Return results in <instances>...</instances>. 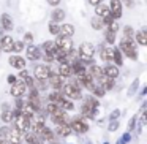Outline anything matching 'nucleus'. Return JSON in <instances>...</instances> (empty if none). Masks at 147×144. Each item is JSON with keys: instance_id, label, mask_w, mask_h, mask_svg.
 Listing matches in <instances>:
<instances>
[{"instance_id": "nucleus-37", "label": "nucleus", "mask_w": 147, "mask_h": 144, "mask_svg": "<svg viewBox=\"0 0 147 144\" xmlns=\"http://www.w3.org/2000/svg\"><path fill=\"white\" fill-rule=\"evenodd\" d=\"M48 3L52 5V7H57V5L60 3V0H48Z\"/></svg>"}, {"instance_id": "nucleus-45", "label": "nucleus", "mask_w": 147, "mask_h": 144, "mask_svg": "<svg viewBox=\"0 0 147 144\" xmlns=\"http://www.w3.org/2000/svg\"><path fill=\"white\" fill-rule=\"evenodd\" d=\"M38 144H40V143H38Z\"/></svg>"}, {"instance_id": "nucleus-24", "label": "nucleus", "mask_w": 147, "mask_h": 144, "mask_svg": "<svg viewBox=\"0 0 147 144\" xmlns=\"http://www.w3.org/2000/svg\"><path fill=\"white\" fill-rule=\"evenodd\" d=\"M43 49H45L46 54H55V49H57V46H55L54 41H46L45 45H43Z\"/></svg>"}, {"instance_id": "nucleus-27", "label": "nucleus", "mask_w": 147, "mask_h": 144, "mask_svg": "<svg viewBox=\"0 0 147 144\" xmlns=\"http://www.w3.org/2000/svg\"><path fill=\"white\" fill-rule=\"evenodd\" d=\"M136 40H138V43L139 45H142V46H146L147 45V33H146V30H139V32H136Z\"/></svg>"}, {"instance_id": "nucleus-6", "label": "nucleus", "mask_w": 147, "mask_h": 144, "mask_svg": "<svg viewBox=\"0 0 147 144\" xmlns=\"http://www.w3.org/2000/svg\"><path fill=\"white\" fill-rule=\"evenodd\" d=\"M16 128L21 131V133H26V131L30 130V117L27 116H18L16 117Z\"/></svg>"}, {"instance_id": "nucleus-20", "label": "nucleus", "mask_w": 147, "mask_h": 144, "mask_svg": "<svg viewBox=\"0 0 147 144\" xmlns=\"http://www.w3.org/2000/svg\"><path fill=\"white\" fill-rule=\"evenodd\" d=\"M57 133L60 136H68L71 133V128H70V124L67 122H62V124H57Z\"/></svg>"}, {"instance_id": "nucleus-19", "label": "nucleus", "mask_w": 147, "mask_h": 144, "mask_svg": "<svg viewBox=\"0 0 147 144\" xmlns=\"http://www.w3.org/2000/svg\"><path fill=\"white\" fill-rule=\"evenodd\" d=\"M59 35H62V37H73L74 35V27L71 26V24H63V26H60Z\"/></svg>"}, {"instance_id": "nucleus-8", "label": "nucleus", "mask_w": 147, "mask_h": 144, "mask_svg": "<svg viewBox=\"0 0 147 144\" xmlns=\"http://www.w3.org/2000/svg\"><path fill=\"white\" fill-rule=\"evenodd\" d=\"M70 128H71V131H76V133H86L89 130V125L82 119H76V120H73L70 124Z\"/></svg>"}, {"instance_id": "nucleus-31", "label": "nucleus", "mask_w": 147, "mask_h": 144, "mask_svg": "<svg viewBox=\"0 0 147 144\" xmlns=\"http://www.w3.org/2000/svg\"><path fill=\"white\" fill-rule=\"evenodd\" d=\"M59 106L55 105V103H52V101H49L48 105H46V112H48V114H54L55 111H59Z\"/></svg>"}, {"instance_id": "nucleus-15", "label": "nucleus", "mask_w": 147, "mask_h": 144, "mask_svg": "<svg viewBox=\"0 0 147 144\" xmlns=\"http://www.w3.org/2000/svg\"><path fill=\"white\" fill-rule=\"evenodd\" d=\"M103 74H105V76H108V78H111V79H115V78L119 76V68H117V65L108 64L105 68H103Z\"/></svg>"}, {"instance_id": "nucleus-16", "label": "nucleus", "mask_w": 147, "mask_h": 144, "mask_svg": "<svg viewBox=\"0 0 147 144\" xmlns=\"http://www.w3.org/2000/svg\"><path fill=\"white\" fill-rule=\"evenodd\" d=\"M112 51H114V49L109 48V46H103V48H101V52H100V57H101V60L106 62V64H111V62H112Z\"/></svg>"}, {"instance_id": "nucleus-9", "label": "nucleus", "mask_w": 147, "mask_h": 144, "mask_svg": "<svg viewBox=\"0 0 147 144\" xmlns=\"http://www.w3.org/2000/svg\"><path fill=\"white\" fill-rule=\"evenodd\" d=\"M51 74V68L48 65H36L35 67V78L36 79H48Z\"/></svg>"}, {"instance_id": "nucleus-13", "label": "nucleus", "mask_w": 147, "mask_h": 144, "mask_svg": "<svg viewBox=\"0 0 147 144\" xmlns=\"http://www.w3.org/2000/svg\"><path fill=\"white\" fill-rule=\"evenodd\" d=\"M10 65L16 70H24L26 68V59L21 55H11L10 57Z\"/></svg>"}, {"instance_id": "nucleus-17", "label": "nucleus", "mask_w": 147, "mask_h": 144, "mask_svg": "<svg viewBox=\"0 0 147 144\" xmlns=\"http://www.w3.org/2000/svg\"><path fill=\"white\" fill-rule=\"evenodd\" d=\"M0 24H2V29L5 30H11L14 29V24H13V19H11L10 14H2V18H0Z\"/></svg>"}, {"instance_id": "nucleus-4", "label": "nucleus", "mask_w": 147, "mask_h": 144, "mask_svg": "<svg viewBox=\"0 0 147 144\" xmlns=\"http://www.w3.org/2000/svg\"><path fill=\"white\" fill-rule=\"evenodd\" d=\"M120 51L125 52L130 59H136V48H134V41H133V40H128V38L122 40Z\"/></svg>"}, {"instance_id": "nucleus-12", "label": "nucleus", "mask_w": 147, "mask_h": 144, "mask_svg": "<svg viewBox=\"0 0 147 144\" xmlns=\"http://www.w3.org/2000/svg\"><path fill=\"white\" fill-rule=\"evenodd\" d=\"M109 13H111L112 18H120L122 16V2H119V0H112L111 5H109Z\"/></svg>"}, {"instance_id": "nucleus-1", "label": "nucleus", "mask_w": 147, "mask_h": 144, "mask_svg": "<svg viewBox=\"0 0 147 144\" xmlns=\"http://www.w3.org/2000/svg\"><path fill=\"white\" fill-rule=\"evenodd\" d=\"M93 55H95V46L89 41L81 43L79 49H78V57L82 62H87V64H89V62H92Z\"/></svg>"}, {"instance_id": "nucleus-21", "label": "nucleus", "mask_w": 147, "mask_h": 144, "mask_svg": "<svg viewBox=\"0 0 147 144\" xmlns=\"http://www.w3.org/2000/svg\"><path fill=\"white\" fill-rule=\"evenodd\" d=\"M89 74H90V76H92L95 81H98L100 78L103 76V68H101V67H98V65H92V67H90Z\"/></svg>"}, {"instance_id": "nucleus-7", "label": "nucleus", "mask_w": 147, "mask_h": 144, "mask_svg": "<svg viewBox=\"0 0 147 144\" xmlns=\"http://www.w3.org/2000/svg\"><path fill=\"white\" fill-rule=\"evenodd\" d=\"M26 89H27V86L24 84V81H16V82H13V86H11L10 93L13 97H16V98H19V97H22L24 93H26Z\"/></svg>"}, {"instance_id": "nucleus-40", "label": "nucleus", "mask_w": 147, "mask_h": 144, "mask_svg": "<svg viewBox=\"0 0 147 144\" xmlns=\"http://www.w3.org/2000/svg\"><path fill=\"white\" fill-rule=\"evenodd\" d=\"M119 114H120V111H119V109H115V111L111 114V119H117V117H119Z\"/></svg>"}, {"instance_id": "nucleus-10", "label": "nucleus", "mask_w": 147, "mask_h": 144, "mask_svg": "<svg viewBox=\"0 0 147 144\" xmlns=\"http://www.w3.org/2000/svg\"><path fill=\"white\" fill-rule=\"evenodd\" d=\"M13 45H14V40L10 35L2 37V40H0V49L3 52H11L13 51Z\"/></svg>"}, {"instance_id": "nucleus-25", "label": "nucleus", "mask_w": 147, "mask_h": 144, "mask_svg": "<svg viewBox=\"0 0 147 144\" xmlns=\"http://www.w3.org/2000/svg\"><path fill=\"white\" fill-rule=\"evenodd\" d=\"M112 60L115 62V65H123V57H122V52H120V49H114L112 51Z\"/></svg>"}, {"instance_id": "nucleus-14", "label": "nucleus", "mask_w": 147, "mask_h": 144, "mask_svg": "<svg viewBox=\"0 0 147 144\" xmlns=\"http://www.w3.org/2000/svg\"><path fill=\"white\" fill-rule=\"evenodd\" d=\"M40 57H41L40 48L35 45H30L29 48H27V59H29V60H38Z\"/></svg>"}, {"instance_id": "nucleus-30", "label": "nucleus", "mask_w": 147, "mask_h": 144, "mask_svg": "<svg viewBox=\"0 0 147 144\" xmlns=\"http://www.w3.org/2000/svg\"><path fill=\"white\" fill-rule=\"evenodd\" d=\"M123 38H128V40H133L134 38V30L131 29L130 26H127L123 29Z\"/></svg>"}, {"instance_id": "nucleus-33", "label": "nucleus", "mask_w": 147, "mask_h": 144, "mask_svg": "<svg viewBox=\"0 0 147 144\" xmlns=\"http://www.w3.org/2000/svg\"><path fill=\"white\" fill-rule=\"evenodd\" d=\"M2 120H3L5 124H10V122L13 120V114H11V111H3L2 112Z\"/></svg>"}, {"instance_id": "nucleus-28", "label": "nucleus", "mask_w": 147, "mask_h": 144, "mask_svg": "<svg viewBox=\"0 0 147 144\" xmlns=\"http://www.w3.org/2000/svg\"><path fill=\"white\" fill-rule=\"evenodd\" d=\"M26 141L29 144H38V136L32 130H29V131H26Z\"/></svg>"}, {"instance_id": "nucleus-39", "label": "nucleus", "mask_w": 147, "mask_h": 144, "mask_svg": "<svg viewBox=\"0 0 147 144\" xmlns=\"http://www.w3.org/2000/svg\"><path fill=\"white\" fill-rule=\"evenodd\" d=\"M89 3H90V5H93V7H96V5L101 3V0H89Z\"/></svg>"}, {"instance_id": "nucleus-32", "label": "nucleus", "mask_w": 147, "mask_h": 144, "mask_svg": "<svg viewBox=\"0 0 147 144\" xmlns=\"http://www.w3.org/2000/svg\"><path fill=\"white\" fill-rule=\"evenodd\" d=\"M59 30H60L59 22H54V21H52V22L49 24V32H51L52 35H59Z\"/></svg>"}, {"instance_id": "nucleus-5", "label": "nucleus", "mask_w": 147, "mask_h": 144, "mask_svg": "<svg viewBox=\"0 0 147 144\" xmlns=\"http://www.w3.org/2000/svg\"><path fill=\"white\" fill-rule=\"evenodd\" d=\"M55 46H57V49H60V51L63 52H70L71 49H73V40H71V37H62L59 35V38L55 40Z\"/></svg>"}, {"instance_id": "nucleus-34", "label": "nucleus", "mask_w": 147, "mask_h": 144, "mask_svg": "<svg viewBox=\"0 0 147 144\" xmlns=\"http://www.w3.org/2000/svg\"><path fill=\"white\" fill-rule=\"evenodd\" d=\"M105 38H106V43H109V45H112L114 43V40H115V33L114 32H111V30H106V35H105Z\"/></svg>"}, {"instance_id": "nucleus-18", "label": "nucleus", "mask_w": 147, "mask_h": 144, "mask_svg": "<svg viewBox=\"0 0 147 144\" xmlns=\"http://www.w3.org/2000/svg\"><path fill=\"white\" fill-rule=\"evenodd\" d=\"M59 74L62 78H68L71 76V65L68 62H60L59 64Z\"/></svg>"}, {"instance_id": "nucleus-3", "label": "nucleus", "mask_w": 147, "mask_h": 144, "mask_svg": "<svg viewBox=\"0 0 147 144\" xmlns=\"http://www.w3.org/2000/svg\"><path fill=\"white\" fill-rule=\"evenodd\" d=\"M96 108H98V100L93 98V97H87V98L84 100L82 106H81V109H82V114L87 116V117H90V119L93 117Z\"/></svg>"}, {"instance_id": "nucleus-41", "label": "nucleus", "mask_w": 147, "mask_h": 144, "mask_svg": "<svg viewBox=\"0 0 147 144\" xmlns=\"http://www.w3.org/2000/svg\"><path fill=\"white\" fill-rule=\"evenodd\" d=\"M32 38H33L32 33H26V37H24V40H26V41H32Z\"/></svg>"}, {"instance_id": "nucleus-42", "label": "nucleus", "mask_w": 147, "mask_h": 144, "mask_svg": "<svg viewBox=\"0 0 147 144\" xmlns=\"http://www.w3.org/2000/svg\"><path fill=\"white\" fill-rule=\"evenodd\" d=\"M125 5H127V7H131V5H133V0H125Z\"/></svg>"}, {"instance_id": "nucleus-22", "label": "nucleus", "mask_w": 147, "mask_h": 144, "mask_svg": "<svg viewBox=\"0 0 147 144\" xmlns=\"http://www.w3.org/2000/svg\"><path fill=\"white\" fill-rule=\"evenodd\" d=\"M108 14H111V13H109V7H106V5H101V3L95 7V16L105 18V16H108Z\"/></svg>"}, {"instance_id": "nucleus-35", "label": "nucleus", "mask_w": 147, "mask_h": 144, "mask_svg": "<svg viewBox=\"0 0 147 144\" xmlns=\"http://www.w3.org/2000/svg\"><path fill=\"white\" fill-rule=\"evenodd\" d=\"M24 49V43L22 41H14V45H13V51L14 52H21Z\"/></svg>"}, {"instance_id": "nucleus-38", "label": "nucleus", "mask_w": 147, "mask_h": 144, "mask_svg": "<svg viewBox=\"0 0 147 144\" xmlns=\"http://www.w3.org/2000/svg\"><path fill=\"white\" fill-rule=\"evenodd\" d=\"M16 76H14V74H10V76H8V82H11V84H13V82H16Z\"/></svg>"}, {"instance_id": "nucleus-29", "label": "nucleus", "mask_w": 147, "mask_h": 144, "mask_svg": "<svg viewBox=\"0 0 147 144\" xmlns=\"http://www.w3.org/2000/svg\"><path fill=\"white\" fill-rule=\"evenodd\" d=\"M40 136H41L45 141H54V133H52L51 128H48V127H45V130L41 131V135H40Z\"/></svg>"}, {"instance_id": "nucleus-23", "label": "nucleus", "mask_w": 147, "mask_h": 144, "mask_svg": "<svg viewBox=\"0 0 147 144\" xmlns=\"http://www.w3.org/2000/svg\"><path fill=\"white\" fill-rule=\"evenodd\" d=\"M90 26H92L93 30H101L105 27V22H103V18L100 16H93L92 21H90Z\"/></svg>"}, {"instance_id": "nucleus-11", "label": "nucleus", "mask_w": 147, "mask_h": 144, "mask_svg": "<svg viewBox=\"0 0 147 144\" xmlns=\"http://www.w3.org/2000/svg\"><path fill=\"white\" fill-rule=\"evenodd\" d=\"M48 79H49V84H51L55 90H60L62 86H63V78H62L59 73H51Z\"/></svg>"}, {"instance_id": "nucleus-2", "label": "nucleus", "mask_w": 147, "mask_h": 144, "mask_svg": "<svg viewBox=\"0 0 147 144\" xmlns=\"http://www.w3.org/2000/svg\"><path fill=\"white\" fill-rule=\"evenodd\" d=\"M62 93H63L65 97H68V98H71V100H78V98H81V87L78 86L76 82H68V84H65V86H62Z\"/></svg>"}, {"instance_id": "nucleus-26", "label": "nucleus", "mask_w": 147, "mask_h": 144, "mask_svg": "<svg viewBox=\"0 0 147 144\" xmlns=\"http://www.w3.org/2000/svg\"><path fill=\"white\" fill-rule=\"evenodd\" d=\"M65 19V11L63 10H54L52 11V21L54 22H62Z\"/></svg>"}, {"instance_id": "nucleus-44", "label": "nucleus", "mask_w": 147, "mask_h": 144, "mask_svg": "<svg viewBox=\"0 0 147 144\" xmlns=\"http://www.w3.org/2000/svg\"><path fill=\"white\" fill-rule=\"evenodd\" d=\"M0 144H7V141H5L3 138H0Z\"/></svg>"}, {"instance_id": "nucleus-36", "label": "nucleus", "mask_w": 147, "mask_h": 144, "mask_svg": "<svg viewBox=\"0 0 147 144\" xmlns=\"http://www.w3.org/2000/svg\"><path fill=\"white\" fill-rule=\"evenodd\" d=\"M109 30L115 33V32L119 30V24H117V22H111V24H109Z\"/></svg>"}, {"instance_id": "nucleus-43", "label": "nucleus", "mask_w": 147, "mask_h": 144, "mask_svg": "<svg viewBox=\"0 0 147 144\" xmlns=\"http://www.w3.org/2000/svg\"><path fill=\"white\" fill-rule=\"evenodd\" d=\"M111 130H112V131H114V130H117V124H115V122L111 125Z\"/></svg>"}]
</instances>
